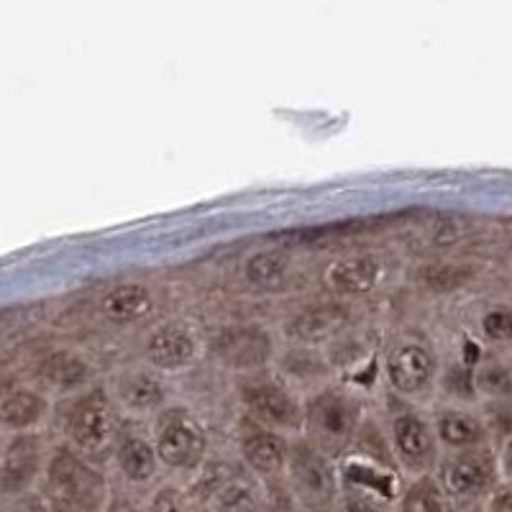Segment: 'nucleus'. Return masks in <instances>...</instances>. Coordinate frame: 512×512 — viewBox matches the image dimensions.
Listing matches in <instances>:
<instances>
[{
    "mask_svg": "<svg viewBox=\"0 0 512 512\" xmlns=\"http://www.w3.org/2000/svg\"><path fill=\"white\" fill-rule=\"evenodd\" d=\"M369 420V402L356 384L326 382L305 395V433L323 454L344 456Z\"/></svg>",
    "mask_w": 512,
    "mask_h": 512,
    "instance_id": "obj_1",
    "label": "nucleus"
},
{
    "mask_svg": "<svg viewBox=\"0 0 512 512\" xmlns=\"http://www.w3.org/2000/svg\"><path fill=\"white\" fill-rule=\"evenodd\" d=\"M149 436L157 448L162 472L185 484L203 477L210 461V433L198 410L182 400H172L149 420Z\"/></svg>",
    "mask_w": 512,
    "mask_h": 512,
    "instance_id": "obj_2",
    "label": "nucleus"
},
{
    "mask_svg": "<svg viewBox=\"0 0 512 512\" xmlns=\"http://www.w3.org/2000/svg\"><path fill=\"white\" fill-rule=\"evenodd\" d=\"M236 402L249 423L287 438H300L305 433V395L287 374L274 372L272 367L239 374Z\"/></svg>",
    "mask_w": 512,
    "mask_h": 512,
    "instance_id": "obj_3",
    "label": "nucleus"
},
{
    "mask_svg": "<svg viewBox=\"0 0 512 512\" xmlns=\"http://www.w3.org/2000/svg\"><path fill=\"white\" fill-rule=\"evenodd\" d=\"M41 487L62 512H108L111 507V479L95 459L82 456L67 443L52 448Z\"/></svg>",
    "mask_w": 512,
    "mask_h": 512,
    "instance_id": "obj_4",
    "label": "nucleus"
},
{
    "mask_svg": "<svg viewBox=\"0 0 512 512\" xmlns=\"http://www.w3.org/2000/svg\"><path fill=\"white\" fill-rule=\"evenodd\" d=\"M382 436L392 461L408 482H423L433 477L443 451L438 446L428 410L392 400L382 420Z\"/></svg>",
    "mask_w": 512,
    "mask_h": 512,
    "instance_id": "obj_5",
    "label": "nucleus"
},
{
    "mask_svg": "<svg viewBox=\"0 0 512 512\" xmlns=\"http://www.w3.org/2000/svg\"><path fill=\"white\" fill-rule=\"evenodd\" d=\"M379 377L392 400L423 408V402L433 395L441 379V359L431 341L405 333L384 349Z\"/></svg>",
    "mask_w": 512,
    "mask_h": 512,
    "instance_id": "obj_6",
    "label": "nucleus"
},
{
    "mask_svg": "<svg viewBox=\"0 0 512 512\" xmlns=\"http://www.w3.org/2000/svg\"><path fill=\"white\" fill-rule=\"evenodd\" d=\"M121 428V413L105 384H93L90 390L75 395L64 410V443L88 459L111 451Z\"/></svg>",
    "mask_w": 512,
    "mask_h": 512,
    "instance_id": "obj_7",
    "label": "nucleus"
},
{
    "mask_svg": "<svg viewBox=\"0 0 512 512\" xmlns=\"http://www.w3.org/2000/svg\"><path fill=\"white\" fill-rule=\"evenodd\" d=\"M282 484L300 512H333L341 495L336 459L303 436L292 438Z\"/></svg>",
    "mask_w": 512,
    "mask_h": 512,
    "instance_id": "obj_8",
    "label": "nucleus"
},
{
    "mask_svg": "<svg viewBox=\"0 0 512 512\" xmlns=\"http://www.w3.org/2000/svg\"><path fill=\"white\" fill-rule=\"evenodd\" d=\"M208 354V341L195 323L169 318L146 333L141 344V361L162 377L172 379L192 372Z\"/></svg>",
    "mask_w": 512,
    "mask_h": 512,
    "instance_id": "obj_9",
    "label": "nucleus"
},
{
    "mask_svg": "<svg viewBox=\"0 0 512 512\" xmlns=\"http://www.w3.org/2000/svg\"><path fill=\"white\" fill-rule=\"evenodd\" d=\"M433 484L443 502L448 505H466V502L482 500L492 495L497 487V454L487 448L459 451V454H443L433 472Z\"/></svg>",
    "mask_w": 512,
    "mask_h": 512,
    "instance_id": "obj_10",
    "label": "nucleus"
},
{
    "mask_svg": "<svg viewBox=\"0 0 512 512\" xmlns=\"http://www.w3.org/2000/svg\"><path fill=\"white\" fill-rule=\"evenodd\" d=\"M336 469L341 489L379 497V500L390 502L395 507H400V502L405 500L408 479L402 477L390 456H379L369 448H361L359 443H354L344 456H338Z\"/></svg>",
    "mask_w": 512,
    "mask_h": 512,
    "instance_id": "obj_11",
    "label": "nucleus"
},
{
    "mask_svg": "<svg viewBox=\"0 0 512 512\" xmlns=\"http://www.w3.org/2000/svg\"><path fill=\"white\" fill-rule=\"evenodd\" d=\"M105 387L111 392L121 418H128L131 423H139V420L149 423L172 402L169 379L154 372L152 367H146L141 359L118 369Z\"/></svg>",
    "mask_w": 512,
    "mask_h": 512,
    "instance_id": "obj_12",
    "label": "nucleus"
},
{
    "mask_svg": "<svg viewBox=\"0 0 512 512\" xmlns=\"http://www.w3.org/2000/svg\"><path fill=\"white\" fill-rule=\"evenodd\" d=\"M290 443L292 438L244 420L236 436V456L241 461V469L251 474L256 482H285Z\"/></svg>",
    "mask_w": 512,
    "mask_h": 512,
    "instance_id": "obj_13",
    "label": "nucleus"
},
{
    "mask_svg": "<svg viewBox=\"0 0 512 512\" xmlns=\"http://www.w3.org/2000/svg\"><path fill=\"white\" fill-rule=\"evenodd\" d=\"M52 448L41 433L11 436L0 456V495L24 497L44 479Z\"/></svg>",
    "mask_w": 512,
    "mask_h": 512,
    "instance_id": "obj_14",
    "label": "nucleus"
},
{
    "mask_svg": "<svg viewBox=\"0 0 512 512\" xmlns=\"http://www.w3.org/2000/svg\"><path fill=\"white\" fill-rule=\"evenodd\" d=\"M387 277V264L374 251H349L323 267V287L336 297H364L379 290Z\"/></svg>",
    "mask_w": 512,
    "mask_h": 512,
    "instance_id": "obj_15",
    "label": "nucleus"
},
{
    "mask_svg": "<svg viewBox=\"0 0 512 512\" xmlns=\"http://www.w3.org/2000/svg\"><path fill=\"white\" fill-rule=\"evenodd\" d=\"M111 459L118 477L131 489H149L152 492L159 484L157 479L162 474V464H159L157 448H154L149 431L123 425L111 448Z\"/></svg>",
    "mask_w": 512,
    "mask_h": 512,
    "instance_id": "obj_16",
    "label": "nucleus"
},
{
    "mask_svg": "<svg viewBox=\"0 0 512 512\" xmlns=\"http://www.w3.org/2000/svg\"><path fill=\"white\" fill-rule=\"evenodd\" d=\"M351 326V310L344 303H318L297 310L282 333L295 349H320L336 341Z\"/></svg>",
    "mask_w": 512,
    "mask_h": 512,
    "instance_id": "obj_17",
    "label": "nucleus"
},
{
    "mask_svg": "<svg viewBox=\"0 0 512 512\" xmlns=\"http://www.w3.org/2000/svg\"><path fill=\"white\" fill-rule=\"evenodd\" d=\"M431 423L443 454L487 448L489 443L487 423L464 405H438L431 410Z\"/></svg>",
    "mask_w": 512,
    "mask_h": 512,
    "instance_id": "obj_18",
    "label": "nucleus"
},
{
    "mask_svg": "<svg viewBox=\"0 0 512 512\" xmlns=\"http://www.w3.org/2000/svg\"><path fill=\"white\" fill-rule=\"evenodd\" d=\"M44 392H59V395H80V392L90 390L95 382V367L90 359L77 354L75 349H54L41 359L39 369H36Z\"/></svg>",
    "mask_w": 512,
    "mask_h": 512,
    "instance_id": "obj_19",
    "label": "nucleus"
},
{
    "mask_svg": "<svg viewBox=\"0 0 512 512\" xmlns=\"http://www.w3.org/2000/svg\"><path fill=\"white\" fill-rule=\"evenodd\" d=\"M52 413V397L36 387H16L0 397V433L8 436H26L41 433Z\"/></svg>",
    "mask_w": 512,
    "mask_h": 512,
    "instance_id": "obj_20",
    "label": "nucleus"
},
{
    "mask_svg": "<svg viewBox=\"0 0 512 512\" xmlns=\"http://www.w3.org/2000/svg\"><path fill=\"white\" fill-rule=\"evenodd\" d=\"M103 318L111 323H139L157 308V295L146 282H118L98 300Z\"/></svg>",
    "mask_w": 512,
    "mask_h": 512,
    "instance_id": "obj_21",
    "label": "nucleus"
},
{
    "mask_svg": "<svg viewBox=\"0 0 512 512\" xmlns=\"http://www.w3.org/2000/svg\"><path fill=\"white\" fill-rule=\"evenodd\" d=\"M264 492L262 482L251 474H228L210 487L205 497V512H262Z\"/></svg>",
    "mask_w": 512,
    "mask_h": 512,
    "instance_id": "obj_22",
    "label": "nucleus"
},
{
    "mask_svg": "<svg viewBox=\"0 0 512 512\" xmlns=\"http://www.w3.org/2000/svg\"><path fill=\"white\" fill-rule=\"evenodd\" d=\"M244 280L254 290H277L292 274V259L282 249H256L244 259Z\"/></svg>",
    "mask_w": 512,
    "mask_h": 512,
    "instance_id": "obj_23",
    "label": "nucleus"
},
{
    "mask_svg": "<svg viewBox=\"0 0 512 512\" xmlns=\"http://www.w3.org/2000/svg\"><path fill=\"white\" fill-rule=\"evenodd\" d=\"M144 512H198L195 510V500H192L190 489L185 484L167 479L159 482L157 487L146 497Z\"/></svg>",
    "mask_w": 512,
    "mask_h": 512,
    "instance_id": "obj_24",
    "label": "nucleus"
},
{
    "mask_svg": "<svg viewBox=\"0 0 512 512\" xmlns=\"http://www.w3.org/2000/svg\"><path fill=\"white\" fill-rule=\"evenodd\" d=\"M477 331L489 344H512V308L492 305L477 320Z\"/></svg>",
    "mask_w": 512,
    "mask_h": 512,
    "instance_id": "obj_25",
    "label": "nucleus"
},
{
    "mask_svg": "<svg viewBox=\"0 0 512 512\" xmlns=\"http://www.w3.org/2000/svg\"><path fill=\"white\" fill-rule=\"evenodd\" d=\"M472 277V269L469 267H454V264H433V267L425 269L423 282L425 287L431 290H459L461 285H466Z\"/></svg>",
    "mask_w": 512,
    "mask_h": 512,
    "instance_id": "obj_26",
    "label": "nucleus"
},
{
    "mask_svg": "<svg viewBox=\"0 0 512 512\" xmlns=\"http://www.w3.org/2000/svg\"><path fill=\"white\" fill-rule=\"evenodd\" d=\"M333 512H397L395 505L379 500V497L361 495V492H351V489H341L338 495L336 510Z\"/></svg>",
    "mask_w": 512,
    "mask_h": 512,
    "instance_id": "obj_27",
    "label": "nucleus"
},
{
    "mask_svg": "<svg viewBox=\"0 0 512 512\" xmlns=\"http://www.w3.org/2000/svg\"><path fill=\"white\" fill-rule=\"evenodd\" d=\"M487 512H512V484L492 489L487 497Z\"/></svg>",
    "mask_w": 512,
    "mask_h": 512,
    "instance_id": "obj_28",
    "label": "nucleus"
},
{
    "mask_svg": "<svg viewBox=\"0 0 512 512\" xmlns=\"http://www.w3.org/2000/svg\"><path fill=\"white\" fill-rule=\"evenodd\" d=\"M497 472L505 484H512V433L505 438L502 448L497 451Z\"/></svg>",
    "mask_w": 512,
    "mask_h": 512,
    "instance_id": "obj_29",
    "label": "nucleus"
},
{
    "mask_svg": "<svg viewBox=\"0 0 512 512\" xmlns=\"http://www.w3.org/2000/svg\"><path fill=\"white\" fill-rule=\"evenodd\" d=\"M3 448H6V438H3V433H0V456H3Z\"/></svg>",
    "mask_w": 512,
    "mask_h": 512,
    "instance_id": "obj_30",
    "label": "nucleus"
}]
</instances>
